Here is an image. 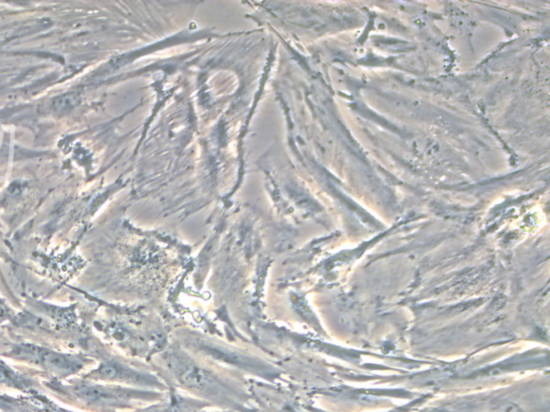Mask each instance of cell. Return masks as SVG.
Listing matches in <instances>:
<instances>
[{"mask_svg": "<svg viewBox=\"0 0 550 412\" xmlns=\"http://www.w3.org/2000/svg\"><path fill=\"white\" fill-rule=\"evenodd\" d=\"M502 412H520V409L512 404H507L502 408Z\"/></svg>", "mask_w": 550, "mask_h": 412, "instance_id": "obj_1", "label": "cell"}]
</instances>
